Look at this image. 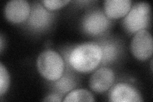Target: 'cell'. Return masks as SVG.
<instances>
[{
	"label": "cell",
	"mask_w": 153,
	"mask_h": 102,
	"mask_svg": "<svg viewBox=\"0 0 153 102\" xmlns=\"http://www.w3.org/2000/svg\"><path fill=\"white\" fill-rule=\"evenodd\" d=\"M101 47L95 43H84L75 47L68 57L70 66L76 71L89 73L102 61Z\"/></svg>",
	"instance_id": "obj_1"
},
{
	"label": "cell",
	"mask_w": 153,
	"mask_h": 102,
	"mask_svg": "<svg viewBox=\"0 0 153 102\" xmlns=\"http://www.w3.org/2000/svg\"><path fill=\"white\" fill-rule=\"evenodd\" d=\"M37 67L40 74L45 79L56 81L63 75L65 63L58 53L48 49L42 52L38 56Z\"/></svg>",
	"instance_id": "obj_2"
},
{
	"label": "cell",
	"mask_w": 153,
	"mask_h": 102,
	"mask_svg": "<svg viewBox=\"0 0 153 102\" xmlns=\"http://www.w3.org/2000/svg\"><path fill=\"white\" fill-rule=\"evenodd\" d=\"M151 7L149 3L139 2L134 4L124 18L123 24L126 31L135 33L147 28L150 21Z\"/></svg>",
	"instance_id": "obj_3"
},
{
	"label": "cell",
	"mask_w": 153,
	"mask_h": 102,
	"mask_svg": "<svg viewBox=\"0 0 153 102\" xmlns=\"http://www.w3.org/2000/svg\"><path fill=\"white\" fill-rule=\"evenodd\" d=\"M130 48L132 54L138 60H146L153 52V41L151 33L146 30L136 33L131 42Z\"/></svg>",
	"instance_id": "obj_4"
},
{
	"label": "cell",
	"mask_w": 153,
	"mask_h": 102,
	"mask_svg": "<svg viewBox=\"0 0 153 102\" xmlns=\"http://www.w3.org/2000/svg\"><path fill=\"white\" fill-rule=\"evenodd\" d=\"M110 21L101 10H93L85 16L82 21L84 31L91 35H98L107 30Z\"/></svg>",
	"instance_id": "obj_5"
},
{
	"label": "cell",
	"mask_w": 153,
	"mask_h": 102,
	"mask_svg": "<svg viewBox=\"0 0 153 102\" xmlns=\"http://www.w3.org/2000/svg\"><path fill=\"white\" fill-rule=\"evenodd\" d=\"M115 80L113 70L107 67L100 68L91 76L89 87L93 91L102 93L112 86Z\"/></svg>",
	"instance_id": "obj_6"
},
{
	"label": "cell",
	"mask_w": 153,
	"mask_h": 102,
	"mask_svg": "<svg viewBox=\"0 0 153 102\" xmlns=\"http://www.w3.org/2000/svg\"><path fill=\"white\" fill-rule=\"evenodd\" d=\"M30 5L25 0H12L8 1L5 8L4 15L9 21L13 23L22 22L30 17Z\"/></svg>",
	"instance_id": "obj_7"
},
{
	"label": "cell",
	"mask_w": 153,
	"mask_h": 102,
	"mask_svg": "<svg viewBox=\"0 0 153 102\" xmlns=\"http://www.w3.org/2000/svg\"><path fill=\"white\" fill-rule=\"evenodd\" d=\"M109 100L113 102H140L141 96L135 87L126 83L115 85L109 93Z\"/></svg>",
	"instance_id": "obj_8"
},
{
	"label": "cell",
	"mask_w": 153,
	"mask_h": 102,
	"mask_svg": "<svg viewBox=\"0 0 153 102\" xmlns=\"http://www.w3.org/2000/svg\"><path fill=\"white\" fill-rule=\"evenodd\" d=\"M130 0H106L104 10L108 18L118 19L125 16L131 8Z\"/></svg>",
	"instance_id": "obj_9"
},
{
	"label": "cell",
	"mask_w": 153,
	"mask_h": 102,
	"mask_svg": "<svg viewBox=\"0 0 153 102\" xmlns=\"http://www.w3.org/2000/svg\"><path fill=\"white\" fill-rule=\"evenodd\" d=\"M52 14L40 4L36 3L33 6L29 17V24L36 30H42L49 25Z\"/></svg>",
	"instance_id": "obj_10"
},
{
	"label": "cell",
	"mask_w": 153,
	"mask_h": 102,
	"mask_svg": "<svg viewBox=\"0 0 153 102\" xmlns=\"http://www.w3.org/2000/svg\"><path fill=\"white\" fill-rule=\"evenodd\" d=\"M102 52V62L103 64L109 63L116 59L118 54V47L111 42H105L99 45Z\"/></svg>",
	"instance_id": "obj_11"
},
{
	"label": "cell",
	"mask_w": 153,
	"mask_h": 102,
	"mask_svg": "<svg viewBox=\"0 0 153 102\" xmlns=\"http://www.w3.org/2000/svg\"><path fill=\"white\" fill-rule=\"evenodd\" d=\"M93 95L89 91L83 89L71 91L66 96L63 101H94Z\"/></svg>",
	"instance_id": "obj_12"
},
{
	"label": "cell",
	"mask_w": 153,
	"mask_h": 102,
	"mask_svg": "<svg viewBox=\"0 0 153 102\" xmlns=\"http://www.w3.org/2000/svg\"><path fill=\"white\" fill-rule=\"evenodd\" d=\"M55 87L61 93H65L72 89L75 86V82L70 77L62 76L61 78L56 80Z\"/></svg>",
	"instance_id": "obj_13"
},
{
	"label": "cell",
	"mask_w": 153,
	"mask_h": 102,
	"mask_svg": "<svg viewBox=\"0 0 153 102\" xmlns=\"http://www.w3.org/2000/svg\"><path fill=\"white\" fill-rule=\"evenodd\" d=\"M10 84L9 74L2 63L0 64V95L6 93Z\"/></svg>",
	"instance_id": "obj_14"
},
{
	"label": "cell",
	"mask_w": 153,
	"mask_h": 102,
	"mask_svg": "<svg viewBox=\"0 0 153 102\" xmlns=\"http://www.w3.org/2000/svg\"><path fill=\"white\" fill-rule=\"evenodd\" d=\"M69 2V0H43L41 1L45 8L51 10L63 7Z\"/></svg>",
	"instance_id": "obj_15"
},
{
	"label": "cell",
	"mask_w": 153,
	"mask_h": 102,
	"mask_svg": "<svg viewBox=\"0 0 153 102\" xmlns=\"http://www.w3.org/2000/svg\"><path fill=\"white\" fill-rule=\"evenodd\" d=\"M44 101H61L62 100L59 95L51 94L45 97Z\"/></svg>",
	"instance_id": "obj_16"
},
{
	"label": "cell",
	"mask_w": 153,
	"mask_h": 102,
	"mask_svg": "<svg viewBox=\"0 0 153 102\" xmlns=\"http://www.w3.org/2000/svg\"><path fill=\"white\" fill-rule=\"evenodd\" d=\"M0 42H1V46H0V47H1V52H2V51H3V36H1V41H0Z\"/></svg>",
	"instance_id": "obj_17"
}]
</instances>
